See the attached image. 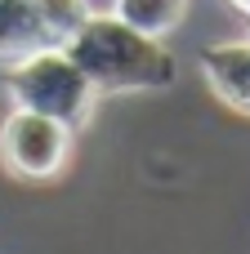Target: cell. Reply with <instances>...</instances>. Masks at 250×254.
<instances>
[{
    "label": "cell",
    "instance_id": "6da1fadb",
    "mask_svg": "<svg viewBox=\"0 0 250 254\" xmlns=\"http://www.w3.org/2000/svg\"><path fill=\"white\" fill-rule=\"evenodd\" d=\"M72 63L89 76L98 94H130V89H161L174 80L179 63L161 45V36H143L116 13H89L81 31L63 40Z\"/></svg>",
    "mask_w": 250,
    "mask_h": 254
},
{
    "label": "cell",
    "instance_id": "7a4b0ae2",
    "mask_svg": "<svg viewBox=\"0 0 250 254\" xmlns=\"http://www.w3.org/2000/svg\"><path fill=\"white\" fill-rule=\"evenodd\" d=\"M9 94H13V107L45 112L72 129L89 116V107L98 98V89L89 85V76L72 63V54L63 45H49V49L18 58L9 67Z\"/></svg>",
    "mask_w": 250,
    "mask_h": 254
},
{
    "label": "cell",
    "instance_id": "5b68a950",
    "mask_svg": "<svg viewBox=\"0 0 250 254\" xmlns=\"http://www.w3.org/2000/svg\"><path fill=\"white\" fill-rule=\"evenodd\" d=\"M58 45L40 18L36 0H0V67H13L18 58Z\"/></svg>",
    "mask_w": 250,
    "mask_h": 254
},
{
    "label": "cell",
    "instance_id": "277c9868",
    "mask_svg": "<svg viewBox=\"0 0 250 254\" xmlns=\"http://www.w3.org/2000/svg\"><path fill=\"white\" fill-rule=\"evenodd\" d=\"M201 76L228 107L250 116V40H228V45L201 49Z\"/></svg>",
    "mask_w": 250,
    "mask_h": 254
},
{
    "label": "cell",
    "instance_id": "8992f818",
    "mask_svg": "<svg viewBox=\"0 0 250 254\" xmlns=\"http://www.w3.org/2000/svg\"><path fill=\"white\" fill-rule=\"evenodd\" d=\"M183 9H188V0H116L112 4V13L121 22H130L134 31H143V36L174 31L183 22Z\"/></svg>",
    "mask_w": 250,
    "mask_h": 254
},
{
    "label": "cell",
    "instance_id": "3957f363",
    "mask_svg": "<svg viewBox=\"0 0 250 254\" xmlns=\"http://www.w3.org/2000/svg\"><path fill=\"white\" fill-rule=\"evenodd\" d=\"M72 156V125L31 112V107H13L9 121L0 125V161L9 174L18 179H54Z\"/></svg>",
    "mask_w": 250,
    "mask_h": 254
},
{
    "label": "cell",
    "instance_id": "52a82bcc",
    "mask_svg": "<svg viewBox=\"0 0 250 254\" xmlns=\"http://www.w3.org/2000/svg\"><path fill=\"white\" fill-rule=\"evenodd\" d=\"M40 4V18H45V27H49V36L63 45L72 31H81L85 22H89V0H36Z\"/></svg>",
    "mask_w": 250,
    "mask_h": 254
},
{
    "label": "cell",
    "instance_id": "ba28073f",
    "mask_svg": "<svg viewBox=\"0 0 250 254\" xmlns=\"http://www.w3.org/2000/svg\"><path fill=\"white\" fill-rule=\"evenodd\" d=\"M237 4H242V9H250V0H237Z\"/></svg>",
    "mask_w": 250,
    "mask_h": 254
},
{
    "label": "cell",
    "instance_id": "9c48e42d",
    "mask_svg": "<svg viewBox=\"0 0 250 254\" xmlns=\"http://www.w3.org/2000/svg\"><path fill=\"white\" fill-rule=\"evenodd\" d=\"M246 13H250V9H246Z\"/></svg>",
    "mask_w": 250,
    "mask_h": 254
}]
</instances>
